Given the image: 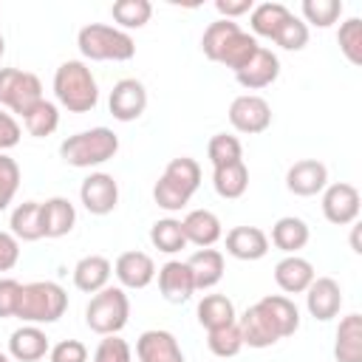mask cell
I'll return each mask as SVG.
<instances>
[{"mask_svg": "<svg viewBox=\"0 0 362 362\" xmlns=\"http://www.w3.org/2000/svg\"><path fill=\"white\" fill-rule=\"evenodd\" d=\"M54 96L71 113H88L99 102V88L82 59H65L54 71Z\"/></svg>", "mask_w": 362, "mask_h": 362, "instance_id": "6da1fadb", "label": "cell"}, {"mask_svg": "<svg viewBox=\"0 0 362 362\" xmlns=\"http://www.w3.org/2000/svg\"><path fill=\"white\" fill-rule=\"evenodd\" d=\"M116 153H119V136L110 127H90V130L68 136L59 144V158L76 170L99 167L110 161Z\"/></svg>", "mask_w": 362, "mask_h": 362, "instance_id": "7a4b0ae2", "label": "cell"}, {"mask_svg": "<svg viewBox=\"0 0 362 362\" xmlns=\"http://www.w3.org/2000/svg\"><path fill=\"white\" fill-rule=\"evenodd\" d=\"M76 45L85 59L93 62H127L136 57V42L127 31L105 23H88L76 34Z\"/></svg>", "mask_w": 362, "mask_h": 362, "instance_id": "3957f363", "label": "cell"}, {"mask_svg": "<svg viewBox=\"0 0 362 362\" xmlns=\"http://www.w3.org/2000/svg\"><path fill=\"white\" fill-rule=\"evenodd\" d=\"M68 308V294L59 283L54 280H34L23 283L20 288V303H17V320L25 325H42V322H57Z\"/></svg>", "mask_w": 362, "mask_h": 362, "instance_id": "277c9868", "label": "cell"}, {"mask_svg": "<svg viewBox=\"0 0 362 362\" xmlns=\"http://www.w3.org/2000/svg\"><path fill=\"white\" fill-rule=\"evenodd\" d=\"M127 317H130V300L122 286H105L90 297L85 308V322L99 337L119 334L127 325Z\"/></svg>", "mask_w": 362, "mask_h": 362, "instance_id": "5b68a950", "label": "cell"}, {"mask_svg": "<svg viewBox=\"0 0 362 362\" xmlns=\"http://www.w3.org/2000/svg\"><path fill=\"white\" fill-rule=\"evenodd\" d=\"M42 82L37 74L20 68H0V107L25 116L37 102H42Z\"/></svg>", "mask_w": 362, "mask_h": 362, "instance_id": "8992f818", "label": "cell"}, {"mask_svg": "<svg viewBox=\"0 0 362 362\" xmlns=\"http://www.w3.org/2000/svg\"><path fill=\"white\" fill-rule=\"evenodd\" d=\"M229 124L238 133H246V136L263 133L272 124V105L257 93L235 96L232 105H229Z\"/></svg>", "mask_w": 362, "mask_h": 362, "instance_id": "52a82bcc", "label": "cell"}, {"mask_svg": "<svg viewBox=\"0 0 362 362\" xmlns=\"http://www.w3.org/2000/svg\"><path fill=\"white\" fill-rule=\"evenodd\" d=\"M359 189L348 181H337V184H328L322 189V215L328 223L334 226H348L359 218Z\"/></svg>", "mask_w": 362, "mask_h": 362, "instance_id": "ba28073f", "label": "cell"}, {"mask_svg": "<svg viewBox=\"0 0 362 362\" xmlns=\"http://www.w3.org/2000/svg\"><path fill=\"white\" fill-rule=\"evenodd\" d=\"M79 201L90 215H110L119 204V184L110 173H90L79 187Z\"/></svg>", "mask_w": 362, "mask_h": 362, "instance_id": "9c48e42d", "label": "cell"}, {"mask_svg": "<svg viewBox=\"0 0 362 362\" xmlns=\"http://www.w3.org/2000/svg\"><path fill=\"white\" fill-rule=\"evenodd\" d=\"M107 107H110V116L116 122H136L144 107H147V90L139 79L127 76V79H119L110 90V99H107Z\"/></svg>", "mask_w": 362, "mask_h": 362, "instance_id": "30bf717a", "label": "cell"}, {"mask_svg": "<svg viewBox=\"0 0 362 362\" xmlns=\"http://www.w3.org/2000/svg\"><path fill=\"white\" fill-rule=\"evenodd\" d=\"M325 187H328V167L317 158H300L286 173V189L300 198H311Z\"/></svg>", "mask_w": 362, "mask_h": 362, "instance_id": "8fae6325", "label": "cell"}, {"mask_svg": "<svg viewBox=\"0 0 362 362\" xmlns=\"http://www.w3.org/2000/svg\"><path fill=\"white\" fill-rule=\"evenodd\" d=\"M305 308L314 320L328 322L339 314L342 308V288L334 277H314L311 286L305 288Z\"/></svg>", "mask_w": 362, "mask_h": 362, "instance_id": "7c38bea8", "label": "cell"}, {"mask_svg": "<svg viewBox=\"0 0 362 362\" xmlns=\"http://www.w3.org/2000/svg\"><path fill=\"white\" fill-rule=\"evenodd\" d=\"M136 356L139 362H184V351L175 339V334L164 328H150L136 339Z\"/></svg>", "mask_w": 362, "mask_h": 362, "instance_id": "4fadbf2b", "label": "cell"}, {"mask_svg": "<svg viewBox=\"0 0 362 362\" xmlns=\"http://www.w3.org/2000/svg\"><path fill=\"white\" fill-rule=\"evenodd\" d=\"M113 274L119 277L122 288H147L156 277V263L147 252H139V249H130V252H122L113 263Z\"/></svg>", "mask_w": 362, "mask_h": 362, "instance_id": "5bb4252c", "label": "cell"}, {"mask_svg": "<svg viewBox=\"0 0 362 362\" xmlns=\"http://www.w3.org/2000/svg\"><path fill=\"white\" fill-rule=\"evenodd\" d=\"M280 76V59L272 48H257V54L235 74L238 85L246 88V90H260V88H269L274 79Z\"/></svg>", "mask_w": 362, "mask_h": 362, "instance_id": "9a60e30c", "label": "cell"}, {"mask_svg": "<svg viewBox=\"0 0 362 362\" xmlns=\"http://www.w3.org/2000/svg\"><path fill=\"white\" fill-rule=\"evenodd\" d=\"M156 274H158V291L167 303L181 305L195 294V283L184 260H167Z\"/></svg>", "mask_w": 362, "mask_h": 362, "instance_id": "2e32d148", "label": "cell"}, {"mask_svg": "<svg viewBox=\"0 0 362 362\" xmlns=\"http://www.w3.org/2000/svg\"><path fill=\"white\" fill-rule=\"evenodd\" d=\"M181 226H184L187 243H192L198 249L215 246L221 240V235H223L221 218L215 212H209V209H192V212H187L184 221H181Z\"/></svg>", "mask_w": 362, "mask_h": 362, "instance_id": "e0dca14e", "label": "cell"}, {"mask_svg": "<svg viewBox=\"0 0 362 362\" xmlns=\"http://www.w3.org/2000/svg\"><path fill=\"white\" fill-rule=\"evenodd\" d=\"M269 252V235L257 226H232L226 232V255L238 260H260Z\"/></svg>", "mask_w": 362, "mask_h": 362, "instance_id": "ac0fdd59", "label": "cell"}, {"mask_svg": "<svg viewBox=\"0 0 362 362\" xmlns=\"http://www.w3.org/2000/svg\"><path fill=\"white\" fill-rule=\"evenodd\" d=\"M257 305L269 317V322H272V328L277 331L280 339L294 337V331L300 328V311H297L291 297H286V294H266V297L257 300Z\"/></svg>", "mask_w": 362, "mask_h": 362, "instance_id": "d6986e66", "label": "cell"}, {"mask_svg": "<svg viewBox=\"0 0 362 362\" xmlns=\"http://www.w3.org/2000/svg\"><path fill=\"white\" fill-rule=\"evenodd\" d=\"M314 277H317L314 266H311L305 257H300V255H286V257L277 260V266H274V283H277L280 291H286V294H303V291L311 286Z\"/></svg>", "mask_w": 362, "mask_h": 362, "instance_id": "ffe728a7", "label": "cell"}, {"mask_svg": "<svg viewBox=\"0 0 362 362\" xmlns=\"http://www.w3.org/2000/svg\"><path fill=\"white\" fill-rule=\"evenodd\" d=\"M189 274H192V283H195V291H206L212 286L221 283L223 277V252L218 249H198L189 255V260H184Z\"/></svg>", "mask_w": 362, "mask_h": 362, "instance_id": "44dd1931", "label": "cell"}, {"mask_svg": "<svg viewBox=\"0 0 362 362\" xmlns=\"http://www.w3.org/2000/svg\"><path fill=\"white\" fill-rule=\"evenodd\" d=\"M51 351L48 337L40 325H23L8 337V356L17 362H37Z\"/></svg>", "mask_w": 362, "mask_h": 362, "instance_id": "7402d4cb", "label": "cell"}, {"mask_svg": "<svg viewBox=\"0 0 362 362\" xmlns=\"http://www.w3.org/2000/svg\"><path fill=\"white\" fill-rule=\"evenodd\" d=\"M238 328H240V339H243V345H249V348H272V345L280 339L277 331L272 328L269 317L260 311L257 303L249 305V308L238 317Z\"/></svg>", "mask_w": 362, "mask_h": 362, "instance_id": "603a6c76", "label": "cell"}, {"mask_svg": "<svg viewBox=\"0 0 362 362\" xmlns=\"http://www.w3.org/2000/svg\"><path fill=\"white\" fill-rule=\"evenodd\" d=\"M110 272H113V266L105 255H85L74 266V286L85 294H96L107 286Z\"/></svg>", "mask_w": 362, "mask_h": 362, "instance_id": "cb8c5ba5", "label": "cell"}, {"mask_svg": "<svg viewBox=\"0 0 362 362\" xmlns=\"http://www.w3.org/2000/svg\"><path fill=\"white\" fill-rule=\"evenodd\" d=\"M76 223V209L68 198L57 195L42 201V238H65Z\"/></svg>", "mask_w": 362, "mask_h": 362, "instance_id": "d4e9b609", "label": "cell"}, {"mask_svg": "<svg viewBox=\"0 0 362 362\" xmlns=\"http://www.w3.org/2000/svg\"><path fill=\"white\" fill-rule=\"evenodd\" d=\"M334 359L337 362H362V317L359 314H345L339 320Z\"/></svg>", "mask_w": 362, "mask_h": 362, "instance_id": "484cf974", "label": "cell"}, {"mask_svg": "<svg viewBox=\"0 0 362 362\" xmlns=\"http://www.w3.org/2000/svg\"><path fill=\"white\" fill-rule=\"evenodd\" d=\"M311 232H308V223L303 218H294V215H286V218H277L274 226H272V243L286 252V255H297L305 243H308Z\"/></svg>", "mask_w": 362, "mask_h": 362, "instance_id": "4316f807", "label": "cell"}, {"mask_svg": "<svg viewBox=\"0 0 362 362\" xmlns=\"http://www.w3.org/2000/svg\"><path fill=\"white\" fill-rule=\"evenodd\" d=\"M212 187L221 198L235 201L249 189V167L243 161H232L223 167H212Z\"/></svg>", "mask_w": 362, "mask_h": 362, "instance_id": "83f0119b", "label": "cell"}, {"mask_svg": "<svg viewBox=\"0 0 362 362\" xmlns=\"http://www.w3.org/2000/svg\"><path fill=\"white\" fill-rule=\"evenodd\" d=\"M11 235L17 240H40L42 238V204L40 201H25V204H17L14 212H11Z\"/></svg>", "mask_w": 362, "mask_h": 362, "instance_id": "f1b7e54d", "label": "cell"}, {"mask_svg": "<svg viewBox=\"0 0 362 362\" xmlns=\"http://www.w3.org/2000/svg\"><path fill=\"white\" fill-rule=\"evenodd\" d=\"M257 48H260V45H257V40H255L249 31H243V28H240L238 34H232V37L226 40V45H223V48H221V54H218V62H221V65H226L232 74H238V71H240V68H243V65L257 54Z\"/></svg>", "mask_w": 362, "mask_h": 362, "instance_id": "f546056e", "label": "cell"}, {"mask_svg": "<svg viewBox=\"0 0 362 362\" xmlns=\"http://www.w3.org/2000/svg\"><path fill=\"white\" fill-rule=\"evenodd\" d=\"M288 8L283 6V3H260V6H255L252 11H249V25H252V37H269V40H274V34H277V28L288 20Z\"/></svg>", "mask_w": 362, "mask_h": 362, "instance_id": "4dcf8cb0", "label": "cell"}, {"mask_svg": "<svg viewBox=\"0 0 362 362\" xmlns=\"http://www.w3.org/2000/svg\"><path fill=\"white\" fill-rule=\"evenodd\" d=\"M198 322L206 328V331H212V328H221V325H229V322H235L238 317H235V305H232V300L226 297V294H206L201 303H198Z\"/></svg>", "mask_w": 362, "mask_h": 362, "instance_id": "1f68e13d", "label": "cell"}, {"mask_svg": "<svg viewBox=\"0 0 362 362\" xmlns=\"http://www.w3.org/2000/svg\"><path fill=\"white\" fill-rule=\"evenodd\" d=\"M110 17L116 20V28L130 31V28H144L153 17L150 0H116L110 6Z\"/></svg>", "mask_w": 362, "mask_h": 362, "instance_id": "d6a6232c", "label": "cell"}, {"mask_svg": "<svg viewBox=\"0 0 362 362\" xmlns=\"http://www.w3.org/2000/svg\"><path fill=\"white\" fill-rule=\"evenodd\" d=\"M150 243L164 252V255H175L187 246V238H184V226L178 218H161L150 226Z\"/></svg>", "mask_w": 362, "mask_h": 362, "instance_id": "836d02e7", "label": "cell"}, {"mask_svg": "<svg viewBox=\"0 0 362 362\" xmlns=\"http://www.w3.org/2000/svg\"><path fill=\"white\" fill-rule=\"evenodd\" d=\"M23 122H25V130H28L34 139H45V136H51V133L59 127V107H57L54 102L42 99V102H37V105L23 116Z\"/></svg>", "mask_w": 362, "mask_h": 362, "instance_id": "e575fe53", "label": "cell"}, {"mask_svg": "<svg viewBox=\"0 0 362 362\" xmlns=\"http://www.w3.org/2000/svg\"><path fill=\"white\" fill-rule=\"evenodd\" d=\"M161 175L170 178L175 187H181L187 195H195V189L201 187V164H198L195 158H189V156L173 158V161L164 167Z\"/></svg>", "mask_w": 362, "mask_h": 362, "instance_id": "d590c367", "label": "cell"}, {"mask_svg": "<svg viewBox=\"0 0 362 362\" xmlns=\"http://www.w3.org/2000/svg\"><path fill=\"white\" fill-rule=\"evenodd\" d=\"M206 348L221 356V359H229L235 356L240 348H243V339H240V328H238V320L229 322V325H221V328H212L206 331Z\"/></svg>", "mask_w": 362, "mask_h": 362, "instance_id": "8d00e7d4", "label": "cell"}, {"mask_svg": "<svg viewBox=\"0 0 362 362\" xmlns=\"http://www.w3.org/2000/svg\"><path fill=\"white\" fill-rule=\"evenodd\" d=\"M238 31H240V25H238L235 20H215V23H209V25L204 28V37H201V51H204V57L212 59V62H218L221 48H223L226 40H229L232 34H238Z\"/></svg>", "mask_w": 362, "mask_h": 362, "instance_id": "74e56055", "label": "cell"}, {"mask_svg": "<svg viewBox=\"0 0 362 362\" xmlns=\"http://www.w3.org/2000/svg\"><path fill=\"white\" fill-rule=\"evenodd\" d=\"M337 42H339V51L345 54V59L351 65H362V20L359 17H348L339 25Z\"/></svg>", "mask_w": 362, "mask_h": 362, "instance_id": "f35d334b", "label": "cell"}, {"mask_svg": "<svg viewBox=\"0 0 362 362\" xmlns=\"http://www.w3.org/2000/svg\"><path fill=\"white\" fill-rule=\"evenodd\" d=\"M342 0H303V23H311L317 28H328L339 20Z\"/></svg>", "mask_w": 362, "mask_h": 362, "instance_id": "ab89813d", "label": "cell"}, {"mask_svg": "<svg viewBox=\"0 0 362 362\" xmlns=\"http://www.w3.org/2000/svg\"><path fill=\"white\" fill-rule=\"evenodd\" d=\"M206 156H209L212 167H223V164H232V161H243V147L235 136L215 133L206 144Z\"/></svg>", "mask_w": 362, "mask_h": 362, "instance_id": "60d3db41", "label": "cell"}, {"mask_svg": "<svg viewBox=\"0 0 362 362\" xmlns=\"http://www.w3.org/2000/svg\"><path fill=\"white\" fill-rule=\"evenodd\" d=\"M274 42H277L283 51H303V48L308 45V25H305L300 17L288 14V20L277 28Z\"/></svg>", "mask_w": 362, "mask_h": 362, "instance_id": "b9f144b4", "label": "cell"}, {"mask_svg": "<svg viewBox=\"0 0 362 362\" xmlns=\"http://www.w3.org/2000/svg\"><path fill=\"white\" fill-rule=\"evenodd\" d=\"M189 198L192 195H187L181 187H175L170 178H158L156 181V187H153V201L161 206V209H167V212H181L187 204H189Z\"/></svg>", "mask_w": 362, "mask_h": 362, "instance_id": "7bdbcfd3", "label": "cell"}, {"mask_svg": "<svg viewBox=\"0 0 362 362\" xmlns=\"http://www.w3.org/2000/svg\"><path fill=\"white\" fill-rule=\"evenodd\" d=\"M90 362H133V351H130L127 339H122L119 334H110V337L99 339Z\"/></svg>", "mask_w": 362, "mask_h": 362, "instance_id": "ee69618b", "label": "cell"}, {"mask_svg": "<svg viewBox=\"0 0 362 362\" xmlns=\"http://www.w3.org/2000/svg\"><path fill=\"white\" fill-rule=\"evenodd\" d=\"M17 187H20V164L11 156L0 153V212L14 201Z\"/></svg>", "mask_w": 362, "mask_h": 362, "instance_id": "f6af8a7d", "label": "cell"}, {"mask_svg": "<svg viewBox=\"0 0 362 362\" xmlns=\"http://www.w3.org/2000/svg\"><path fill=\"white\" fill-rule=\"evenodd\" d=\"M48 362H88V348L79 339H59L51 345Z\"/></svg>", "mask_w": 362, "mask_h": 362, "instance_id": "bcb514c9", "label": "cell"}, {"mask_svg": "<svg viewBox=\"0 0 362 362\" xmlns=\"http://www.w3.org/2000/svg\"><path fill=\"white\" fill-rule=\"evenodd\" d=\"M20 288H23V283H17L14 277H0V317L3 320L17 314Z\"/></svg>", "mask_w": 362, "mask_h": 362, "instance_id": "7dc6e473", "label": "cell"}, {"mask_svg": "<svg viewBox=\"0 0 362 362\" xmlns=\"http://www.w3.org/2000/svg\"><path fill=\"white\" fill-rule=\"evenodd\" d=\"M20 260V240L11 232H0V272H11Z\"/></svg>", "mask_w": 362, "mask_h": 362, "instance_id": "c3c4849f", "label": "cell"}, {"mask_svg": "<svg viewBox=\"0 0 362 362\" xmlns=\"http://www.w3.org/2000/svg\"><path fill=\"white\" fill-rule=\"evenodd\" d=\"M17 144H20V124H17V119L11 113H6L0 107V153L11 150Z\"/></svg>", "mask_w": 362, "mask_h": 362, "instance_id": "681fc988", "label": "cell"}, {"mask_svg": "<svg viewBox=\"0 0 362 362\" xmlns=\"http://www.w3.org/2000/svg\"><path fill=\"white\" fill-rule=\"evenodd\" d=\"M215 8L221 14V20H238L240 14H249L255 8L252 0H215Z\"/></svg>", "mask_w": 362, "mask_h": 362, "instance_id": "f907efd6", "label": "cell"}, {"mask_svg": "<svg viewBox=\"0 0 362 362\" xmlns=\"http://www.w3.org/2000/svg\"><path fill=\"white\" fill-rule=\"evenodd\" d=\"M351 249L359 255L362 252V246H359V226H354V235H351Z\"/></svg>", "mask_w": 362, "mask_h": 362, "instance_id": "816d5d0a", "label": "cell"}, {"mask_svg": "<svg viewBox=\"0 0 362 362\" xmlns=\"http://www.w3.org/2000/svg\"><path fill=\"white\" fill-rule=\"evenodd\" d=\"M6 54V40H3V34H0V57Z\"/></svg>", "mask_w": 362, "mask_h": 362, "instance_id": "f5cc1de1", "label": "cell"}, {"mask_svg": "<svg viewBox=\"0 0 362 362\" xmlns=\"http://www.w3.org/2000/svg\"><path fill=\"white\" fill-rule=\"evenodd\" d=\"M0 362H11V356H8V354H3V351H0Z\"/></svg>", "mask_w": 362, "mask_h": 362, "instance_id": "db71d44e", "label": "cell"}]
</instances>
